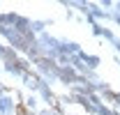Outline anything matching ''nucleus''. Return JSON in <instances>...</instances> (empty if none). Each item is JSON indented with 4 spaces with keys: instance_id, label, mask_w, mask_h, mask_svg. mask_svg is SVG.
<instances>
[{
    "instance_id": "f257e3e1",
    "label": "nucleus",
    "mask_w": 120,
    "mask_h": 115,
    "mask_svg": "<svg viewBox=\"0 0 120 115\" xmlns=\"http://www.w3.org/2000/svg\"><path fill=\"white\" fill-rule=\"evenodd\" d=\"M14 111H16V104H14V99L9 94L0 97V115H12Z\"/></svg>"
},
{
    "instance_id": "f03ea898",
    "label": "nucleus",
    "mask_w": 120,
    "mask_h": 115,
    "mask_svg": "<svg viewBox=\"0 0 120 115\" xmlns=\"http://www.w3.org/2000/svg\"><path fill=\"white\" fill-rule=\"evenodd\" d=\"M26 106L35 113V108H37V97H28V99H26Z\"/></svg>"
},
{
    "instance_id": "7ed1b4c3",
    "label": "nucleus",
    "mask_w": 120,
    "mask_h": 115,
    "mask_svg": "<svg viewBox=\"0 0 120 115\" xmlns=\"http://www.w3.org/2000/svg\"><path fill=\"white\" fill-rule=\"evenodd\" d=\"M113 18H116V23H118V25H120V14H118V12L113 14Z\"/></svg>"
},
{
    "instance_id": "20e7f679",
    "label": "nucleus",
    "mask_w": 120,
    "mask_h": 115,
    "mask_svg": "<svg viewBox=\"0 0 120 115\" xmlns=\"http://www.w3.org/2000/svg\"><path fill=\"white\" fill-rule=\"evenodd\" d=\"M0 74H2V69H0Z\"/></svg>"
}]
</instances>
